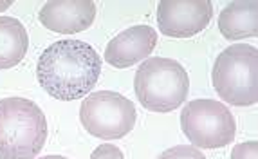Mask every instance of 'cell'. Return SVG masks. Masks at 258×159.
<instances>
[{
  "label": "cell",
  "instance_id": "7",
  "mask_svg": "<svg viewBox=\"0 0 258 159\" xmlns=\"http://www.w3.org/2000/svg\"><path fill=\"white\" fill-rule=\"evenodd\" d=\"M213 18V4L208 0L177 2L164 0L157 6V24L164 36L189 38L210 26Z\"/></svg>",
  "mask_w": 258,
  "mask_h": 159
},
{
  "label": "cell",
  "instance_id": "16",
  "mask_svg": "<svg viewBox=\"0 0 258 159\" xmlns=\"http://www.w3.org/2000/svg\"><path fill=\"white\" fill-rule=\"evenodd\" d=\"M40 159H67V157H61V155H45V157H40Z\"/></svg>",
  "mask_w": 258,
  "mask_h": 159
},
{
  "label": "cell",
  "instance_id": "10",
  "mask_svg": "<svg viewBox=\"0 0 258 159\" xmlns=\"http://www.w3.org/2000/svg\"><path fill=\"white\" fill-rule=\"evenodd\" d=\"M219 31L224 38L242 40L258 35L256 2H231L220 11Z\"/></svg>",
  "mask_w": 258,
  "mask_h": 159
},
{
  "label": "cell",
  "instance_id": "6",
  "mask_svg": "<svg viewBox=\"0 0 258 159\" xmlns=\"http://www.w3.org/2000/svg\"><path fill=\"white\" fill-rule=\"evenodd\" d=\"M136 118L132 101L114 90L92 92L80 107V120L85 130L101 139L125 138L132 132Z\"/></svg>",
  "mask_w": 258,
  "mask_h": 159
},
{
  "label": "cell",
  "instance_id": "5",
  "mask_svg": "<svg viewBox=\"0 0 258 159\" xmlns=\"http://www.w3.org/2000/svg\"><path fill=\"white\" fill-rule=\"evenodd\" d=\"M181 129L194 146L222 148L233 143L237 123L231 111L217 99H194L182 109Z\"/></svg>",
  "mask_w": 258,
  "mask_h": 159
},
{
  "label": "cell",
  "instance_id": "3",
  "mask_svg": "<svg viewBox=\"0 0 258 159\" xmlns=\"http://www.w3.org/2000/svg\"><path fill=\"white\" fill-rule=\"evenodd\" d=\"M139 103L152 112H172L188 98L189 76L179 62L170 58H147L134 78Z\"/></svg>",
  "mask_w": 258,
  "mask_h": 159
},
{
  "label": "cell",
  "instance_id": "14",
  "mask_svg": "<svg viewBox=\"0 0 258 159\" xmlns=\"http://www.w3.org/2000/svg\"><path fill=\"white\" fill-rule=\"evenodd\" d=\"M91 159H125L123 152L114 145H101L91 154Z\"/></svg>",
  "mask_w": 258,
  "mask_h": 159
},
{
  "label": "cell",
  "instance_id": "15",
  "mask_svg": "<svg viewBox=\"0 0 258 159\" xmlns=\"http://www.w3.org/2000/svg\"><path fill=\"white\" fill-rule=\"evenodd\" d=\"M9 6H11V0H8V2H0V11H4V9H8Z\"/></svg>",
  "mask_w": 258,
  "mask_h": 159
},
{
  "label": "cell",
  "instance_id": "4",
  "mask_svg": "<svg viewBox=\"0 0 258 159\" xmlns=\"http://www.w3.org/2000/svg\"><path fill=\"white\" fill-rule=\"evenodd\" d=\"M213 87L220 98L235 107L258 101V49L253 45H229L217 56L211 71Z\"/></svg>",
  "mask_w": 258,
  "mask_h": 159
},
{
  "label": "cell",
  "instance_id": "1",
  "mask_svg": "<svg viewBox=\"0 0 258 159\" xmlns=\"http://www.w3.org/2000/svg\"><path fill=\"white\" fill-rule=\"evenodd\" d=\"M103 62L94 47L82 40H60L40 55L36 78L49 96L74 101L98 83Z\"/></svg>",
  "mask_w": 258,
  "mask_h": 159
},
{
  "label": "cell",
  "instance_id": "12",
  "mask_svg": "<svg viewBox=\"0 0 258 159\" xmlns=\"http://www.w3.org/2000/svg\"><path fill=\"white\" fill-rule=\"evenodd\" d=\"M157 159H206V157H204L203 152L199 150V148H195V146L179 145V146H172V148L164 150Z\"/></svg>",
  "mask_w": 258,
  "mask_h": 159
},
{
  "label": "cell",
  "instance_id": "8",
  "mask_svg": "<svg viewBox=\"0 0 258 159\" xmlns=\"http://www.w3.org/2000/svg\"><path fill=\"white\" fill-rule=\"evenodd\" d=\"M38 17L52 33L74 35L92 26L96 18V4L91 0H54L42 6Z\"/></svg>",
  "mask_w": 258,
  "mask_h": 159
},
{
  "label": "cell",
  "instance_id": "11",
  "mask_svg": "<svg viewBox=\"0 0 258 159\" xmlns=\"http://www.w3.org/2000/svg\"><path fill=\"white\" fill-rule=\"evenodd\" d=\"M29 47V36L22 22L13 17H0V71L18 65Z\"/></svg>",
  "mask_w": 258,
  "mask_h": 159
},
{
  "label": "cell",
  "instance_id": "9",
  "mask_svg": "<svg viewBox=\"0 0 258 159\" xmlns=\"http://www.w3.org/2000/svg\"><path fill=\"white\" fill-rule=\"evenodd\" d=\"M157 31L150 26H134L123 31L108 42L105 49V60L112 67L126 69L141 60H147L148 55L155 49Z\"/></svg>",
  "mask_w": 258,
  "mask_h": 159
},
{
  "label": "cell",
  "instance_id": "2",
  "mask_svg": "<svg viewBox=\"0 0 258 159\" xmlns=\"http://www.w3.org/2000/svg\"><path fill=\"white\" fill-rule=\"evenodd\" d=\"M47 139L45 114L26 98L0 99V159H35Z\"/></svg>",
  "mask_w": 258,
  "mask_h": 159
},
{
  "label": "cell",
  "instance_id": "13",
  "mask_svg": "<svg viewBox=\"0 0 258 159\" xmlns=\"http://www.w3.org/2000/svg\"><path fill=\"white\" fill-rule=\"evenodd\" d=\"M231 159H258V143H238L237 146H233Z\"/></svg>",
  "mask_w": 258,
  "mask_h": 159
}]
</instances>
